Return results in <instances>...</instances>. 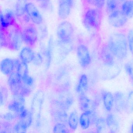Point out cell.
I'll return each instance as SVG.
<instances>
[{
	"instance_id": "6da1fadb",
	"label": "cell",
	"mask_w": 133,
	"mask_h": 133,
	"mask_svg": "<svg viewBox=\"0 0 133 133\" xmlns=\"http://www.w3.org/2000/svg\"><path fill=\"white\" fill-rule=\"evenodd\" d=\"M108 46L116 58L123 60L127 56L128 43L126 36L122 33H114L109 38Z\"/></svg>"
},
{
	"instance_id": "7a4b0ae2",
	"label": "cell",
	"mask_w": 133,
	"mask_h": 133,
	"mask_svg": "<svg viewBox=\"0 0 133 133\" xmlns=\"http://www.w3.org/2000/svg\"><path fill=\"white\" fill-rule=\"evenodd\" d=\"M6 37L8 45L15 50L21 48L23 41L22 32L15 24L4 29H1Z\"/></svg>"
},
{
	"instance_id": "3957f363",
	"label": "cell",
	"mask_w": 133,
	"mask_h": 133,
	"mask_svg": "<svg viewBox=\"0 0 133 133\" xmlns=\"http://www.w3.org/2000/svg\"><path fill=\"white\" fill-rule=\"evenodd\" d=\"M100 9L92 8L88 10L84 17L85 26L89 30L98 31L100 28L102 18Z\"/></svg>"
},
{
	"instance_id": "277c9868",
	"label": "cell",
	"mask_w": 133,
	"mask_h": 133,
	"mask_svg": "<svg viewBox=\"0 0 133 133\" xmlns=\"http://www.w3.org/2000/svg\"><path fill=\"white\" fill-rule=\"evenodd\" d=\"M57 35L60 41L64 44L70 43L74 36V29L69 22L63 21L57 27Z\"/></svg>"
},
{
	"instance_id": "5b68a950",
	"label": "cell",
	"mask_w": 133,
	"mask_h": 133,
	"mask_svg": "<svg viewBox=\"0 0 133 133\" xmlns=\"http://www.w3.org/2000/svg\"><path fill=\"white\" fill-rule=\"evenodd\" d=\"M44 99V94L42 91H38L34 95L31 105V112L33 120L36 123L39 122L41 117L42 107Z\"/></svg>"
},
{
	"instance_id": "8992f818",
	"label": "cell",
	"mask_w": 133,
	"mask_h": 133,
	"mask_svg": "<svg viewBox=\"0 0 133 133\" xmlns=\"http://www.w3.org/2000/svg\"><path fill=\"white\" fill-rule=\"evenodd\" d=\"M19 114L20 121L14 127V130L18 133H25L32 123V114L25 109Z\"/></svg>"
},
{
	"instance_id": "52a82bcc",
	"label": "cell",
	"mask_w": 133,
	"mask_h": 133,
	"mask_svg": "<svg viewBox=\"0 0 133 133\" xmlns=\"http://www.w3.org/2000/svg\"><path fill=\"white\" fill-rule=\"evenodd\" d=\"M128 21V18L121 11H114L108 18L109 24L112 27L120 28L125 25Z\"/></svg>"
},
{
	"instance_id": "ba28073f",
	"label": "cell",
	"mask_w": 133,
	"mask_h": 133,
	"mask_svg": "<svg viewBox=\"0 0 133 133\" xmlns=\"http://www.w3.org/2000/svg\"><path fill=\"white\" fill-rule=\"evenodd\" d=\"M23 41L27 45L32 46L35 44L38 39L37 29L33 25L26 27L22 32Z\"/></svg>"
},
{
	"instance_id": "9c48e42d",
	"label": "cell",
	"mask_w": 133,
	"mask_h": 133,
	"mask_svg": "<svg viewBox=\"0 0 133 133\" xmlns=\"http://www.w3.org/2000/svg\"><path fill=\"white\" fill-rule=\"evenodd\" d=\"M77 55L81 66L85 68L89 66L91 61V56L88 47L81 44L78 46Z\"/></svg>"
},
{
	"instance_id": "30bf717a",
	"label": "cell",
	"mask_w": 133,
	"mask_h": 133,
	"mask_svg": "<svg viewBox=\"0 0 133 133\" xmlns=\"http://www.w3.org/2000/svg\"><path fill=\"white\" fill-rule=\"evenodd\" d=\"M26 14L31 21L36 24L40 25L43 21L42 16L36 6L31 3H27Z\"/></svg>"
},
{
	"instance_id": "8fae6325",
	"label": "cell",
	"mask_w": 133,
	"mask_h": 133,
	"mask_svg": "<svg viewBox=\"0 0 133 133\" xmlns=\"http://www.w3.org/2000/svg\"><path fill=\"white\" fill-rule=\"evenodd\" d=\"M25 99L24 96L21 94H15L14 99L9 104V110L17 114H20L25 109Z\"/></svg>"
},
{
	"instance_id": "7c38bea8",
	"label": "cell",
	"mask_w": 133,
	"mask_h": 133,
	"mask_svg": "<svg viewBox=\"0 0 133 133\" xmlns=\"http://www.w3.org/2000/svg\"><path fill=\"white\" fill-rule=\"evenodd\" d=\"M22 82L21 77L17 72H13L10 75L8 84L14 95L19 94Z\"/></svg>"
},
{
	"instance_id": "4fadbf2b",
	"label": "cell",
	"mask_w": 133,
	"mask_h": 133,
	"mask_svg": "<svg viewBox=\"0 0 133 133\" xmlns=\"http://www.w3.org/2000/svg\"><path fill=\"white\" fill-rule=\"evenodd\" d=\"M79 105L80 109L84 112L95 111L97 105L95 102L91 100L85 94L80 95Z\"/></svg>"
},
{
	"instance_id": "5bb4252c",
	"label": "cell",
	"mask_w": 133,
	"mask_h": 133,
	"mask_svg": "<svg viewBox=\"0 0 133 133\" xmlns=\"http://www.w3.org/2000/svg\"><path fill=\"white\" fill-rule=\"evenodd\" d=\"M74 0H59L58 14L61 19H66L69 16Z\"/></svg>"
},
{
	"instance_id": "9a60e30c",
	"label": "cell",
	"mask_w": 133,
	"mask_h": 133,
	"mask_svg": "<svg viewBox=\"0 0 133 133\" xmlns=\"http://www.w3.org/2000/svg\"><path fill=\"white\" fill-rule=\"evenodd\" d=\"M74 102L73 96L70 92H64L60 94L56 103L65 110H68Z\"/></svg>"
},
{
	"instance_id": "2e32d148",
	"label": "cell",
	"mask_w": 133,
	"mask_h": 133,
	"mask_svg": "<svg viewBox=\"0 0 133 133\" xmlns=\"http://www.w3.org/2000/svg\"><path fill=\"white\" fill-rule=\"evenodd\" d=\"M101 59L105 66H112L115 64L114 55L108 45L103 47L101 53Z\"/></svg>"
},
{
	"instance_id": "e0dca14e",
	"label": "cell",
	"mask_w": 133,
	"mask_h": 133,
	"mask_svg": "<svg viewBox=\"0 0 133 133\" xmlns=\"http://www.w3.org/2000/svg\"><path fill=\"white\" fill-rule=\"evenodd\" d=\"M114 96V106L116 111L120 112L125 110L127 98L124 94L121 92H115Z\"/></svg>"
},
{
	"instance_id": "ac0fdd59",
	"label": "cell",
	"mask_w": 133,
	"mask_h": 133,
	"mask_svg": "<svg viewBox=\"0 0 133 133\" xmlns=\"http://www.w3.org/2000/svg\"><path fill=\"white\" fill-rule=\"evenodd\" d=\"M14 14L11 10H8L4 15L1 14V29H4L15 23Z\"/></svg>"
},
{
	"instance_id": "d6986e66",
	"label": "cell",
	"mask_w": 133,
	"mask_h": 133,
	"mask_svg": "<svg viewBox=\"0 0 133 133\" xmlns=\"http://www.w3.org/2000/svg\"><path fill=\"white\" fill-rule=\"evenodd\" d=\"M15 68H16L15 61L12 59L6 58L1 61V70L5 75L11 74Z\"/></svg>"
},
{
	"instance_id": "ffe728a7",
	"label": "cell",
	"mask_w": 133,
	"mask_h": 133,
	"mask_svg": "<svg viewBox=\"0 0 133 133\" xmlns=\"http://www.w3.org/2000/svg\"><path fill=\"white\" fill-rule=\"evenodd\" d=\"M107 125L110 132H116L119 128V123L116 116L112 113L107 114L106 118Z\"/></svg>"
},
{
	"instance_id": "44dd1931",
	"label": "cell",
	"mask_w": 133,
	"mask_h": 133,
	"mask_svg": "<svg viewBox=\"0 0 133 133\" xmlns=\"http://www.w3.org/2000/svg\"><path fill=\"white\" fill-rule=\"evenodd\" d=\"M27 0H17L16 4V15L18 17H23L25 21L30 19L26 14V7L27 5Z\"/></svg>"
},
{
	"instance_id": "7402d4cb",
	"label": "cell",
	"mask_w": 133,
	"mask_h": 133,
	"mask_svg": "<svg viewBox=\"0 0 133 133\" xmlns=\"http://www.w3.org/2000/svg\"><path fill=\"white\" fill-rule=\"evenodd\" d=\"M106 66L107 68L104 71L102 77L105 80H110L114 78L120 73V68L115 64L112 66Z\"/></svg>"
},
{
	"instance_id": "603a6c76",
	"label": "cell",
	"mask_w": 133,
	"mask_h": 133,
	"mask_svg": "<svg viewBox=\"0 0 133 133\" xmlns=\"http://www.w3.org/2000/svg\"><path fill=\"white\" fill-rule=\"evenodd\" d=\"M102 99L103 105L107 111H111L114 105V96L111 92L106 91L103 92Z\"/></svg>"
},
{
	"instance_id": "cb8c5ba5",
	"label": "cell",
	"mask_w": 133,
	"mask_h": 133,
	"mask_svg": "<svg viewBox=\"0 0 133 133\" xmlns=\"http://www.w3.org/2000/svg\"><path fill=\"white\" fill-rule=\"evenodd\" d=\"M56 108L53 110V116L59 123H64L67 121L68 116L66 110L61 108L56 103Z\"/></svg>"
},
{
	"instance_id": "d4e9b609",
	"label": "cell",
	"mask_w": 133,
	"mask_h": 133,
	"mask_svg": "<svg viewBox=\"0 0 133 133\" xmlns=\"http://www.w3.org/2000/svg\"><path fill=\"white\" fill-rule=\"evenodd\" d=\"M88 87V80L86 75L83 74L80 77L76 88V91L80 95L85 94Z\"/></svg>"
},
{
	"instance_id": "484cf974",
	"label": "cell",
	"mask_w": 133,
	"mask_h": 133,
	"mask_svg": "<svg viewBox=\"0 0 133 133\" xmlns=\"http://www.w3.org/2000/svg\"><path fill=\"white\" fill-rule=\"evenodd\" d=\"M35 56V53L29 47L23 48L20 53V58L22 61L27 64L32 62Z\"/></svg>"
},
{
	"instance_id": "4316f807",
	"label": "cell",
	"mask_w": 133,
	"mask_h": 133,
	"mask_svg": "<svg viewBox=\"0 0 133 133\" xmlns=\"http://www.w3.org/2000/svg\"><path fill=\"white\" fill-rule=\"evenodd\" d=\"M121 11L128 18L133 17V1L124 2L122 5Z\"/></svg>"
},
{
	"instance_id": "83f0119b",
	"label": "cell",
	"mask_w": 133,
	"mask_h": 133,
	"mask_svg": "<svg viewBox=\"0 0 133 133\" xmlns=\"http://www.w3.org/2000/svg\"><path fill=\"white\" fill-rule=\"evenodd\" d=\"M91 112H84L81 115L79 119L80 125L83 129H86L89 127L91 124L90 113Z\"/></svg>"
},
{
	"instance_id": "f1b7e54d",
	"label": "cell",
	"mask_w": 133,
	"mask_h": 133,
	"mask_svg": "<svg viewBox=\"0 0 133 133\" xmlns=\"http://www.w3.org/2000/svg\"><path fill=\"white\" fill-rule=\"evenodd\" d=\"M16 68L18 74L21 77H22L25 75L28 74V68L27 63L22 62H20L19 61H15Z\"/></svg>"
},
{
	"instance_id": "f546056e",
	"label": "cell",
	"mask_w": 133,
	"mask_h": 133,
	"mask_svg": "<svg viewBox=\"0 0 133 133\" xmlns=\"http://www.w3.org/2000/svg\"><path fill=\"white\" fill-rule=\"evenodd\" d=\"M78 114L76 111L72 112L68 118V124L71 129L75 130L77 129L79 122Z\"/></svg>"
},
{
	"instance_id": "4dcf8cb0",
	"label": "cell",
	"mask_w": 133,
	"mask_h": 133,
	"mask_svg": "<svg viewBox=\"0 0 133 133\" xmlns=\"http://www.w3.org/2000/svg\"><path fill=\"white\" fill-rule=\"evenodd\" d=\"M95 124L96 131L98 133L103 132L105 130L106 126H107L105 119L103 117L98 118Z\"/></svg>"
},
{
	"instance_id": "1f68e13d",
	"label": "cell",
	"mask_w": 133,
	"mask_h": 133,
	"mask_svg": "<svg viewBox=\"0 0 133 133\" xmlns=\"http://www.w3.org/2000/svg\"><path fill=\"white\" fill-rule=\"evenodd\" d=\"M125 110L129 113L133 112V91L130 92L127 97Z\"/></svg>"
},
{
	"instance_id": "d6a6232c",
	"label": "cell",
	"mask_w": 133,
	"mask_h": 133,
	"mask_svg": "<svg viewBox=\"0 0 133 133\" xmlns=\"http://www.w3.org/2000/svg\"><path fill=\"white\" fill-rule=\"evenodd\" d=\"M87 1L90 5L96 8L101 9L105 5V0H87Z\"/></svg>"
},
{
	"instance_id": "836d02e7",
	"label": "cell",
	"mask_w": 133,
	"mask_h": 133,
	"mask_svg": "<svg viewBox=\"0 0 133 133\" xmlns=\"http://www.w3.org/2000/svg\"><path fill=\"white\" fill-rule=\"evenodd\" d=\"M53 131L54 133H67L68 130L64 124L59 123L54 126Z\"/></svg>"
},
{
	"instance_id": "e575fe53",
	"label": "cell",
	"mask_w": 133,
	"mask_h": 133,
	"mask_svg": "<svg viewBox=\"0 0 133 133\" xmlns=\"http://www.w3.org/2000/svg\"><path fill=\"white\" fill-rule=\"evenodd\" d=\"M124 69L127 74L131 78H133V60L126 63L124 66Z\"/></svg>"
},
{
	"instance_id": "d590c367",
	"label": "cell",
	"mask_w": 133,
	"mask_h": 133,
	"mask_svg": "<svg viewBox=\"0 0 133 133\" xmlns=\"http://www.w3.org/2000/svg\"><path fill=\"white\" fill-rule=\"evenodd\" d=\"M127 41L130 52L133 56V29H131L128 32Z\"/></svg>"
},
{
	"instance_id": "8d00e7d4",
	"label": "cell",
	"mask_w": 133,
	"mask_h": 133,
	"mask_svg": "<svg viewBox=\"0 0 133 133\" xmlns=\"http://www.w3.org/2000/svg\"><path fill=\"white\" fill-rule=\"evenodd\" d=\"M52 41L50 39L46 50V66L49 67L51 63V56H52Z\"/></svg>"
},
{
	"instance_id": "74e56055",
	"label": "cell",
	"mask_w": 133,
	"mask_h": 133,
	"mask_svg": "<svg viewBox=\"0 0 133 133\" xmlns=\"http://www.w3.org/2000/svg\"><path fill=\"white\" fill-rule=\"evenodd\" d=\"M22 83L29 87L31 86L34 83V79L28 74L26 75L22 78Z\"/></svg>"
},
{
	"instance_id": "f35d334b",
	"label": "cell",
	"mask_w": 133,
	"mask_h": 133,
	"mask_svg": "<svg viewBox=\"0 0 133 133\" xmlns=\"http://www.w3.org/2000/svg\"><path fill=\"white\" fill-rule=\"evenodd\" d=\"M107 9L109 11H114L117 6L116 0H107Z\"/></svg>"
},
{
	"instance_id": "ab89813d",
	"label": "cell",
	"mask_w": 133,
	"mask_h": 133,
	"mask_svg": "<svg viewBox=\"0 0 133 133\" xmlns=\"http://www.w3.org/2000/svg\"><path fill=\"white\" fill-rule=\"evenodd\" d=\"M43 59L42 56L39 54H35V57L32 61V63L35 65H40L42 63Z\"/></svg>"
},
{
	"instance_id": "60d3db41",
	"label": "cell",
	"mask_w": 133,
	"mask_h": 133,
	"mask_svg": "<svg viewBox=\"0 0 133 133\" xmlns=\"http://www.w3.org/2000/svg\"><path fill=\"white\" fill-rule=\"evenodd\" d=\"M17 113L13 114L11 113H8L3 116V118L6 120H13L17 117Z\"/></svg>"
},
{
	"instance_id": "b9f144b4",
	"label": "cell",
	"mask_w": 133,
	"mask_h": 133,
	"mask_svg": "<svg viewBox=\"0 0 133 133\" xmlns=\"http://www.w3.org/2000/svg\"><path fill=\"white\" fill-rule=\"evenodd\" d=\"M5 90H3L2 91V90H1V105H2L4 104L6 100V93Z\"/></svg>"
},
{
	"instance_id": "7bdbcfd3",
	"label": "cell",
	"mask_w": 133,
	"mask_h": 133,
	"mask_svg": "<svg viewBox=\"0 0 133 133\" xmlns=\"http://www.w3.org/2000/svg\"><path fill=\"white\" fill-rule=\"evenodd\" d=\"M36 1L42 3L43 2H48L49 0H36Z\"/></svg>"
},
{
	"instance_id": "ee69618b",
	"label": "cell",
	"mask_w": 133,
	"mask_h": 133,
	"mask_svg": "<svg viewBox=\"0 0 133 133\" xmlns=\"http://www.w3.org/2000/svg\"><path fill=\"white\" fill-rule=\"evenodd\" d=\"M131 132L133 133V124H132V125H131Z\"/></svg>"
},
{
	"instance_id": "f6af8a7d",
	"label": "cell",
	"mask_w": 133,
	"mask_h": 133,
	"mask_svg": "<svg viewBox=\"0 0 133 133\" xmlns=\"http://www.w3.org/2000/svg\"><path fill=\"white\" fill-rule=\"evenodd\" d=\"M131 83H132V85L133 86V78H131Z\"/></svg>"
}]
</instances>
